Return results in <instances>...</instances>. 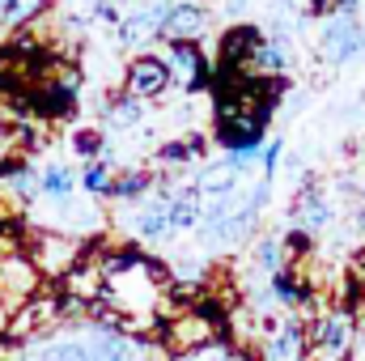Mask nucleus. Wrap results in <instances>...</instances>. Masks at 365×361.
<instances>
[{"mask_svg": "<svg viewBox=\"0 0 365 361\" xmlns=\"http://www.w3.org/2000/svg\"><path fill=\"white\" fill-rule=\"evenodd\" d=\"M175 195V191H170ZM170 195H149L140 204H128V208H115V225L128 234V243H140V247H158V243H170L175 238V225H170Z\"/></svg>", "mask_w": 365, "mask_h": 361, "instance_id": "nucleus-1", "label": "nucleus"}, {"mask_svg": "<svg viewBox=\"0 0 365 361\" xmlns=\"http://www.w3.org/2000/svg\"><path fill=\"white\" fill-rule=\"evenodd\" d=\"M162 56L175 73V90L182 98H195V93H208L212 90V77H217V64L212 56L204 51V43H162Z\"/></svg>", "mask_w": 365, "mask_h": 361, "instance_id": "nucleus-2", "label": "nucleus"}, {"mask_svg": "<svg viewBox=\"0 0 365 361\" xmlns=\"http://www.w3.org/2000/svg\"><path fill=\"white\" fill-rule=\"evenodd\" d=\"M43 200V166H34L26 153L0 158V204L9 213H34Z\"/></svg>", "mask_w": 365, "mask_h": 361, "instance_id": "nucleus-3", "label": "nucleus"}, {"mask_svg": "<svg viewBox=\"0 0 365 361\" xmlns=\"http://www.w3.org/2000/svg\"><path fill=\"white\" fill-rule=\"evenodd\" d=\"M90 255V238H77V234H60V230H38L30 234V260L38 264L43 276L60 280L73 264H81Z\"/></svg>", "mask_w": 365, "mask_h": 361, "instance_id": "nucleus-4", "label": "nucleus"}, {"mask_svg": "<svg viewBox=\"0 0 365 361\" xmlns=\"http://www.w3.org/2000/svg\"><path fill=\"white\" fill-rule=\"evenodd\" d=\"M119 86L132 98H140V102H158V98H166V93L175 90V73H170V64H166L162 51H136L123 64V81Z\"/></svg>", "mask_w": 365, "mask_h": 361, "instance_id": "nucleus-5", "label": "nucleus"}, {"mask_svg": "<svg viewBox=\"0 0 365 361\" xmlns=\"http://www.w3.org/2000/svg\"><path fill=\"white\" fill-rule=\"evenodd\" d=\"M166 9H170V0H140V4H132L119 17V26H115V43L128 47L132 56L136 51H149V43H162Z\"/></svg>", "mask_w": 365, "mask_h": 361, "instance_id": "nucleus-6", "label": "nucleus"}, {"mask_svg": "<svg viewBox=\"0 0 365 361\" xmlns=\"http://www.w3.org/2000/svg\"><path fill=\"white\" fill-rule=\"evenodd\" d=\"M310 345L314 340H310L302 319H272V315H268V323H264V332L255 340L259 361H306Z\"/></svg>", "mask_w": 365, "mask_h": 361, "instance_id": "nucleus-7", "label": "nucleus"}, {"mask_svg": "<svg viewBox=\"0 0 365 361\" xmlns=\"http://www.w3.org/2000/svg\"><path fill=\"white\" fill-rule=\"evenodd\" d=\"M38 289H43V272L30 260V251H21V247L0 251V298H4L9 306L30 302Z\"/></svg>", "mask_w": 365, "mask_h": 361, "instance_id": "nucleus-8", "label": "nucleus"}, {"mask_svg": "<svg viewBox=\"0 0 365 361\" xmlns=\"http://www.w3.org/2000/svg\"><path fill=\"white\" fill-rule=\"evenodd\" d=\"M247 166H251V158H238V153L208 158V162H200V171H187V187H191L195 195H208V200L230 195V191L242 183V171H247Z\"/></svg>", "mask_w": 365, "mask_h": 361, "instance_id": "nucleus-9", "label": "nucleus"}, {"mask_svg": "<svg viewBox=\"0 0 365 361\" xmlns=\"http://www.w3.org/2000/svg\"><path fill=\"white\" fill-rule=\"evenodd\" d=\"M212 30V9L204 0H170L166 9V26H162V43H204V34Z\"/></svg>", "mask_w": 365, "mask_h": 361, "instance_id": "nucleus-10", "label": "nucleus"}, {"mask_svg": "<svg viewBox=\"0 0 365 361\" xmlns=\"http://www.w3.org/2000/svg\"><path fill=\"white\" fill-rule=\"evenodd\" d=\"M145 119H149V102L132 98L123 86L115 93H106L102 106H98V128H106L110 136H115V132H123V136H128V132H140Z\"/></svg>", "mask_w": 365, "mask_h": 361, "instance_id": "nucleus-11", "label": "nucleus"}, {"mask_svg": "<svg viewBox=\"0 0 365 361\" xmlns=\"http://www.w3.org/2000/svg\"><path fill=\"white\" fill-rule=\"evenodd\" d=\"M158 191V166L153 162H132V166H119L115 183L106 191V204L110 208H128V204H140Z\"/></svg>", "mask_w": 365, "mask_h": 361, "instance_id": "nucleus-12", "label": "nucleus"}, {"mask_svg": "<svg viewBox=\"0 0 365 361\" xmlns=\"http://www.w3.org/2000/svg\"><path fill=\"white\" fill-rule=\"evenodd\" d=\"M81 191V171L68 162H47L43 166V200L47 204H64Z\"/></svg>", "mask_w": 365, "mask_h": 361, "instance_id": "nucleus-13", "label": "nucleus"}, {"mask_svg": "<svg viewBox=\"0 0 365 361\" xmlns=\"http://www.w3.org/2000/svg\"><path fill=\"white\" fill-rule=\"evenodd\" d=\"M77 171H81V195H90V200H106L119 162H115V158H93V162H81Z\"/></svg>", "mask_w": 365, "mask_h": 361, "instance_id": "nucleus-14", "label": "nucleus"}, {"mask_svg": "<svg viewBox=\"0 0 365 361\" xmlns=\"http://www.w3.org/2000/svg\"><path fill=\"white\" fill-rule=\"evenodd\" d=\"M357 47H361V39H357V26H353V21H344V17L327 21V30H323V51H327L336 64L349 60Z\"/></svg>", "mask_w": 365, "mask_h": 361, "instance_id": "nucleus-15", "label": "nucleus"}, {"mask_svg": "<svg viewBox=\"0 0 365 361\" xmlns=\"http://www.w3.org/2000/svg\"><path fill=\"white\" fill-rule=\"evenodd\" d=\"M56 0H4V30H26V26H38L47 13H51Z\"/></svg>", "mask_w": 365, "mask_h": 361, "instance_id": "nucleus-16", "label": "nucleus"}, {"mask_svg": "<svg viewBox=\"0 0 365 361\" xmlns=\"http://www.w3.org/2000/svg\"><path fill=\"white\" fill-rule=\"evenodd\" d=\"M68 149L81 158V162H93V158H110V132L106 128H77L73 136H68Z\"/></svg>", "mask_w": 365, "mask_h": 361, "instance_id": "nucleus-17", "label": "nucleus"}, {"mask_svg": "<svg viewBox=\"0 0 365 361\" xmlns=\"http://www.w3.org/2000/svg\"><path fill=\"white\" fill-rule=\"evenodd\" d=\"M13 310H17V306H9V302L0 298V340H9V327H13Z\"/></svg>", "mask_w": 365, "mask_h": 361, "instance_id": "nucleus-18", "label": "nucleus"}, {"mask_svg": "<svg viewBox=\"0 0 365 361\" xmlns=\"http://www.w3.org/2000/svg\"><path fill=\"white\" fill-rule=\"evenodd\" d=\"M242 4H251V0H230V9H242Z\"/></svg>", "mask_w": 365, "mask_h": 361, "instance_id": "nucleus-19", "label": "nucleus"}, {"mask_svg": "<svg viewBox=\"0 0 365 361\" xmlns=\"http://www.w3.org/2000/svg\"><path fill=\"white\" fill-rule=\"evenodd\" d=\"M0 30H4V0H0Z\"/></svg>", "mask_w": 365, "mask_h": 361, "instance_id": "nucleus-20", "label": "nucleus"}, {"mask_svg": "<svg viewBox=\"0 0 365 361\" xmlns=\"http://www.w3.org/2000/svg\"><path fill=\"white\" fill-rule=\"evenodd\" d=\"M0 361H4V349H0Z\"/></svg>", "mask_w": 365, "mask_h": 361, "instance_id": "nucleus-21", "label": "nucleus"}]
</instances>
